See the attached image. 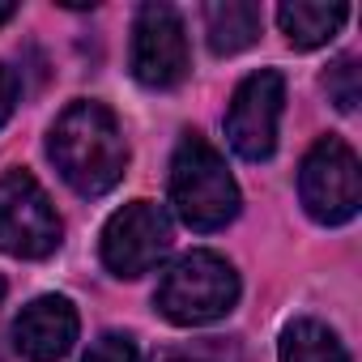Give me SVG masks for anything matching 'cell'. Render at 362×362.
I'll return each instance as SVG.
<instances>
[{
    "label": "cell",
    "instance_id": "1",
    "mask_svg": "<svg viewBox=\"0 0 362 362\" xmlns=\"http://www.w3.org/2000/svg\"><path fill=\"white\" fill-rule=\"evenodd\" d=\"M47 153L77 197L111 192L124 179V166H128L124 132L103 103L64 107V115L56 119V128L47 136Z\"/></svg>",
    "mask_w": 362,
    "mask_h": 362
},
{
    "label": "cell",
    "instance_id": "2",
    "mask_svg": "<svg viewBox=\"0 0 362 362\" xmlns=\"http://www.w3.org/2000/svg\"><path fill=\"white\" fill-rule=\"evenodd\" d=\"M170 205L192 230H222L239 214V188L226 158L205 136H184L170 158Z\"/></svg>",
    "mask_w": 362,
    "mask_h": 362
},
{
    "label": "cell",
    "instance_id": "3",
    "mask_svg": "<svg viewBox=\"0 0 362 362\" xmlns=\"http://www.w3.org/2000/svg\"><path fill=\"white\" fill-rule=\"evenodd\" d=\"M153 303L170 324H214L239 303V273L218 252H184L158 277Z\"/></svg>",
    "mask_w": 362,
    "mask_h": 362
},
{
    "label": "cell",
    "instance_id": "4",
    "mask_svg": "<svg viewBox=\"0 0 362 362\" xmlns=\"http://www.w3.org/2000/svg\"><path fill=\"white\" fill-rule=\"evenodd\" d=\"M298 197H303L307 214L324 226H341L358 214V205H362L358 153L341 136H324L307 149L303 170H298Z\"/></svg>",
    "mask_w": 362,
    "mask_h": 362
},
{
    "label": "cell",
    "instance_id": "5",
    "mask_svg": "<svg viewBox=\"0 0 362 362\" xmlns=\"http://www.w3.org/2000/svg\"><path fill=\"white\" fill-rule=\"evenodd\" d=\"M60 247V214L30 170L0 175V252L43 260Z\"/></svg>",
    "mask_w": 362,
    "mask_h": 362
},
{
    "label": "cell",
    "instance_id": "6",
    "mask_svg": "<svg viewBox=\"0 0 362 362\" xmlns=\"http://www.w3.org/2000/svg\"><path fill=\"white\" fill-rule=\"evenodd\" d=\"M281 107H286V81L277 69H260V73L243 77L230 98V111H226L230 149L247 162H264L277 149Z\"/></svg>",
    "mask_w": 362,
    "mask_h": 362
},
{
    "label": "cell",
    "instance_id": "7",
    "mask_svg": "<svg viewBox=\"0 0 362 362\" xmlns=\"http://www.w3.org/2000/svg\"><path fill=\"white\" fill-rule=\"evenodd\" d=\"M170 252V218L153 201H132L103 226V264L115 277H141Z\"/></svg>",
    "mask_w": 362,
    "mask_h": 362
},
{
    "label": "cell",
    "instance_id": "8",
    "mask_svg": "<svg viewBox=\"0 0 362 362\" xmlns=\"http://www.w3.org/2000/svg\"><path fill=\"white\" fill-rule=\"evenodd\" d=\"M132 77L149 90H170L188 77V35L170 5H145L136 13Z\"/></svg>",
    "mask_w": 362,
    "mask_h": 362
},
{
    "label": "cell",
    "instance_id": "9",
    "mask_svg": "<svg viewBox=\"0 0 362 362\" xmlns=\"http://www.w3.org/2000/svg\"><path fill=\"white\" fill-rule=\"evenodd\" d=\"M77 341V311L60 294L26 303L13 320V345L26 362H60Z\"/></svg>",
    "mask_w": 362,
    "mask_h": 362
},
{
    "label": "cell",
    "instance_id": "10",
    "mask_svg": "<svg viewBox=\"0 0 362 362\" xmlns=\"http://www.w3.org/2000/svg\"><path fill=\"white\" fill-rule=\"evenodd\" d=\"M345 18H349L345 5H315V0H294V5H281V9H277L281 35H286L290 47H298V52L324 47V43L345 26Z\"/></svg>",
    "mask_w": 362,
    "mask_h": 362
},
{
    "label": "cell",
    "instance_id": "11",
    "mask_svg": "<svg viewBox=\"0 0 362 362\" xmlns=\"http://www.w3.org/2000/svg\"><path fill=\"white\" fill-rule=\"evenodd\" d=\"M205 30H209V47L218 56H235L243 47L256 43L260 35V9L247 0H222V5L205 9Z\"/></svg>",
    "mask_w": 362,
    "mask_h": 362
},
{
    "label": "cell",
    "instance_id": "12",
    "mask_svg": "<svg viewBox=\"0 0 362 362\" xmlns=\"http://www.w3.org/2000/svg\"><path fill=\"white\" fill-rule=\"evenodd\" d=\"M281 362H349V354L328 324L294 320L281 332Z\"/></svg>",
    "mask_w": 362,
    "mask_h": 362
},
{
    "label": "cell",
    "instance_id": "13",
    "mask_svg": "<svg viewBox=\"0 0 362 362\" xmlns=\"http://www.w3.org/2000/svg\"><path fill=\"white\" fill-rule=\"evenodd\" d=\"M149 362H243V345L235 337H197L153 349Z\"/></svg>",
    "mask_w": 362,
    "mask_h": 362
},
{
    "label": "cell",
    "instance_id": "14",
    "mask_svg": "<svg viewBox=\"0 0 362 362\" xmlns=\"http://www.w3.org/2000/svg\"><path fill=\"white\" fill-rule=\"evenodd\" d=\"M324 90H328V98L337 103V111H354L358 98H362V86H358V60H354V56H341V60L324 73Z\"/></svg>",
    "mask_w": 362,
    "mask_h": 362
},
{
    "label": "cell",
    "instance_id": "15",
    "mask_svg": "<svg viewBox=\"0 0 362 362\" xmlns=\"http://www.w3.org/2000/svg\"><path fill=\"white\" fill-rule=\"evenodd\" d=\"M81 362H136V345H132L128 337H119V332H103V337L86 349Z\"/></svg>",
    "mask_w": 362,
    "mask_h": 362
},
{
    "label": "cell",
    "instance_id": "16",
    "mask_svg": "<svg viewBox=\"0 0 362 362\" xmlns=\"http://www.w3.org/2000/svg\"><path fill=\"white\" fill-rule=\"evenodd\" d=\"M13 103H18V77L0 64V128H5V119L13 115Z\"/></svg>",
    "mask_w": 362,
    "mask_h": 362
},
{
    "label": "cell",
    "instance_id": "17",
    "mask_svg": "<svg viewBox=\"0 0 362 362\" xmlns=\"http://www.w3.org/2000/svg\"><path fill=\"white\" fill-rule=\"evenodd\" d=\"M13 13H18V9H13V5H0V26H5V22H9V18H13Z\"/></svg>",
    "mask_w": 362,
    "mask_h": 362
},
{
    "label": "cell",
    "instance_id": "18",
    "mask_svg": "<svg viewBox=\"0 0 362 362\" xmlns=\"http://www.w3.org/2000/svg\"><path fill=\"white\" fill-rule=\"evenodd\" d=\"M0 298H5V277H0Z\"/></svg>",
    "mask_w": 362,
    "mask_h": 362
}]
</instances>
